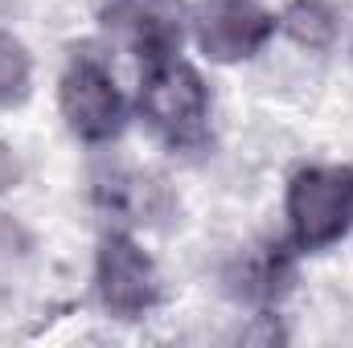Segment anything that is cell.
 Instances as JSON below:
<instances>
[{
	"mask_svg": "<svg viewBox=\"0 0 353 348\" xmlns=\"http://www.w3.org/2000/svg\"><path fill=\"white\" fill-rule=\"evenodd\" d=\"M279 29L300 50H329L341 29V12L329 0H292L279 17Z\"/></svg>",
	"mask_w": 353,
	"mask_h": 348,
	"instance_id": "cell-8",
	"label": "cell"
},
{
	"mask_svg": "<svg viewBox=\"0 0 353 348\" xmlns=\"http://www.w3.org/2000/svg\"><path fill=\"white\" fill-rule=\"evenodd\" d=\"M140 115L169 148H197L210 135V90L189 62L165 58L144 70Z\"/></svg>",
	"mask_w": 353,
	"mask_h": 348,
	"instance_id": "cell-1",
	"label": "cell"
},
{
	"mask_svg": "<svg viewBox=\"0 0 353 348\" xmlns=\"http://www.w3.org/2000/svg\"><path fill=\"white\" fill-rule=\"evenodd\" d=\"M58 107H62L66 127L83 144H107L128 123V102L115 87V74L90 54L66 66V74L58 83Z\"/></svg>",
	"mask_w": 353,
	"mask_h": 348,
	"instance_id": "cell-4",
	"label": "cell"
},
{
	"mask_svg": "<svg viewBox=\"0 0 353 348\" xmlns=\"http://www.w3.org/2000/svg\"><path fill=\"white\" fill-rule=\"evenodd\" d=\"M94 295L115 320H144L161 303L165 287L140 242L128 234H107L94 254Z\"/></svg>",
	"mask_w": 353,
	"mask_h": 348,
	"instance_id": "cell-3",
	"label": "cell"
},
{
	"mask_svg": "<svg viewBox=\"0 0 353 348\" xmlns=\"http://www.w3.org/2000/svg\"><path fill=\"white\" fill-rule=\"evenodd\" d=\"M288 230L296 250H325L353 226V168H300L288 180Z\"/></svg>",
	"mask_w": 353,
	"mask_h": 348,
	"instance_id": "cell-2",
	"label": "cell"
},
{
	"mask_svg": "<svg viewBox=\"0 0 353 348\" xmlns=\"http://www.w3.org/2000/svg\"><path fill=\"white\" fill-rule=\"evenodd\" d=\"M29 87H33V58L8 29H0V107L25 102Z\"/></svg>",
	"mask_w": 353,
	"mask_h": 348,
	"instance_id": "cell-9",
	"label": "cell"
},
{
	"mask_svg": "<svg viewBox=\"0 0 353 348\" xmlns=\"http://www.w3.org/2000/svg\"><path fill=\"white\" fill-rule=\"evenodd\" d=\"M17 176H21L17 156H12L8 148H0V193H4V188H12V184H17Z\"/></svg>",
	"mask_w": 353,
	"mask_h": 348,
	"instance_id": "cell-10",
	"label": "cell"
},
{
	"mask_svg": "<svg viewBox=\"0 0 353 348\" xmlns=\"http://www.w3.org/2000/svg\"><path fill=\"white\" fill-rule=\"evenodd\" d=\"M193 41L210 62H247L263 50L275 33V12L259 0H197L189 12Z\"/></svg>",
	"mask_w": 353,
	"mask_h": 348,
	"instance_id": "cell-5",
	"label": "cell"
},
{
	"mask_svg": "<svg viewBox=\"0 0 353 348\" xmlns=\"http://www.w3.org/2000/svg\"><path fill=\"white\" fill-rule=\"evenodd\" d=\"M288 287H292V259L283 254V246H259L230 270V291L247 303H275L288 295Z\"/></svg>",
	"mask_w": 353,
	"mask_h": 348,
	"instance_id": "cell-7",
	"label": "cell"
},
{
	"mask_svg": "<svg viewBox=\"0 0 353 348\" xmlns=\"http://www.w3.org/2000/svg\"><path fill=\"white\" fill-rule=\"evenodd\" d=\"M99 21L144 66H157V62L181 54L185 29H189V8H185V0H103Z\"/></svg>",
	"mask_w": 353,
	"mask_h": 348,
	"instance_id": "cell-6",
	"label": "cell"
}]
</instances>
